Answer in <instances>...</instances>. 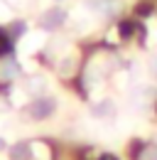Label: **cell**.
Wrapping results in <instances>:
<instances>
[{
  "instance_id": "13",
  "label": "cell",
  "mask_w": 157,
  "mask_h": 160,
  "mask_svg": "<svg viewBox=\"0 0 157 160\" xmlns=\"http://www.w3.org/2000/svg\"><path fill=\"white\" fill-rule=\"evenodd\" d=\"M2 145H5V140H2V138H0V150H2Z\"/></svg>"
},
{
  "instance_id": "3",
  "label": "cell",
  "mask_w": 157,
  "mask_h": 160,
  "mask_svg": "<svg viewBox=\"0 0 157 160\" xmlns=\"http://www.w3.org/2000/svg\"><path fill=\"white\" fill-rule=\"evenodd\" d=\"M64 20H66V12H64V10H59V8H54V10L44 12V18H42V27H49V30H54V27H59Z\"/></svg>"
},
{
  "instance_id": "10",
  "label": "cell",
  "mask_w": 157,
  "mask_h": 160,
  "mask_svg": "<svg viewBox=\"0 0 157 160\" xmlns=\"http://www.w3.org/2000/svg\"><path fill=\"white\" fill-rule=\"evenodd\" d=\"M5 20H10V8L5 2H0V22H5Z\"/></svg>"
},
{
  "instance_id": "4",
  "label": "cell",
  "mask_w": 157,
  "mask_h": 160,
  "mask_svg": "<svg viewBox=\"0 0 157 160\" xmlns=\"http://www.w3.org/2000/svg\"><path fill=\"white\" fill-rule=\"evenodd\" d=\"M44 89H47V79L44 77H32V79L27 81V91L35 94V96H42Z\"/></svg>"
},
{
  "instance_id": "11",
  "label": "cell",
  "mask_w": 157,
  "mask_h": 160,
  "mask_svg": "<svg viewBox=\"0 0 157 160\" xmlns=\"http://www.w3.org/2000/svg\"><path fill=\"white\" fill-rule=\"evenodd\" d=\"M142 160H157V148H155V145L145 150V155H142Z\"/></svg>"
},
{
  "instance_id": "5",
  "label": "cell",
  "mask_w": 157,
  "mask_h": 160,
  "mask_svg": "<svg viewBox=\"0 0 157 160\" xmlns=\"http://www.w3.org/2000/svg\"><path fill=\"white\" fill-rule=\"evenodd\" d=\"M91 113H93V116H101V118H103V116H111V113H113V101H111V99L98 101L96 106L91 108Z\"/></svg>"
},
{
  "instance_id": "2",
  "label": "cell",
  "mask_w": 157,
  "mask_h": 160,
  "mask_svg": "<svg viewBox=\"0 0 157 160\" xmlns=\"http://www.w3.org/2000/svg\"><path fill=\"white\" fill-rule=\"evenodd\" d=\"M52 111H54V101H49V99H37L30 106V116L32 118H47Z\"/></svg>"
},
{
  "instance_id": "7",
  "label": "cell",
  "mask_w": 157,
  "mask_h": 160,
  "mask_svg": "<svg viewBox=\"0 0 157 160\" xmlns=\"http://www.w3.org/2000/svg\"><path fill=\"white\" fill-rule=\"evenodd\" d=\"M30 150H32V155H35L37 160H49V153H47V148H44L42 143H32Z\"/></svg>"
},
{
  "instance_id": "9",
  "label": "cell",
  "mask_w": 157,
  "mask_h": 160,
  "mask_svg": "<svg viewBox=\"0 0 157 160\" xmlns=\"http://www.w3.org/2000/svg\"><path fill=\"white\" fill-rule=\"evenodd\" d=\"M71 69H74V59H61L59 62V74H71Z\"/></svg>"
},
{
  "instance_id": "8",
  "label": "cell",
  "mask_w": 157,
  "mask_h": 160,
  "mask_svg": "<svg viewBox=\"0 0 157 160\" xmlns=\"http://www.w3.org/2000/svg\"><path fill=\"white\" fill-rule=\"evenodd\" d=\"M17 64H15V62H2V69H0V74H2V77H10V79H12V77H17Z\"/></svg>"
},
{
  "instance_id": "12",
  "label": "cell",
  "mask_w": 157,
  "mask_h": 160,
  "mask_svg": "<svg viewBox=\"0 0 157 160\" xmlns=\"http://www.w3.org/2000/svg\"><path fill=\"white\" fill-rule=\"evenodd\" d=\"M150 72H152V74L157 77V52L152 54V57H150Z\"/></svg>"
},
{
  "instance_id": "6",
  "label": "cell",
  "mask_w": 157,
  "mask_h": 160,
  "mask_svg": "<svg viewBox=\"0 0 157 160\" xmlns=\"http://www.w3.org/2000/svg\"><path fill=\"white\" fill-rule=\"evenodd\" d=\"M32 155V150H30V145H25V143H20V145H15L12 150H10V158L12 160H25Z\"/></svg>"
},
{
  "instance_id": "1",
  "label": "cell",
  "mask_w": 157,
  "mask_h": 160,
  "mask_svg": "<svg viewBox=\"0 0 157 160\" xmlns=\"http://www.w3.org/2000/svg\"><path fill=\"white\" fill-rule=\"evenodd\" d=\"M44 32H30V35H25L22 40H20V54H32V52H37L39 47H44Z\"/></svg>"
}]
</instances>
